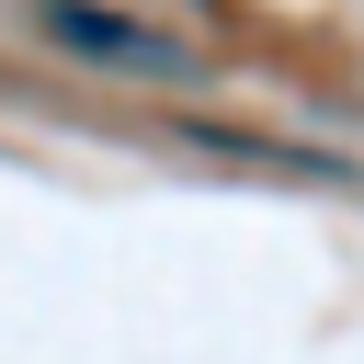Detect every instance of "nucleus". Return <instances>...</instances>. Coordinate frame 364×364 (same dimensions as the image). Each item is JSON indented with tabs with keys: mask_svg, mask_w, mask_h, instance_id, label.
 Returning a JSON list of instances; mask_svg holds the SVG:
<instances>
[{
	"mask_svg": "<svg viewBox=\"0 0 364 364\" xmlns=\"http://www.w3.org/2000/svg\"><path fill=\"white\" fill-rule=\"evenodd\" d=\"M34 34H46L57 57L125 68V80H182V68H193L171 34H148V23H125V11H102V0H34Z\"/></svg>",
	"mask_w": 364,
	"mask_h": 364,
	"instance_id": "1",
	"label": "nucleus"
},
{
	"mask_svg": "<svg viewBox=\"0 0 364 364\" xmlns=\"http://www.w3.org/2000/svg\"><path fill=\"white\" fill-rule=\"evenodd\" d=\"M193 136H205V148H239V159H262V148H250V136H228V125H193ZM273 159H284V171H330V159H307V148H273Z\"/></svg>",
	"mask_w": 364,
	"mask_h": 364,
	"instance_id": "2",
	"label": "nucleus"
}]
</instances>
